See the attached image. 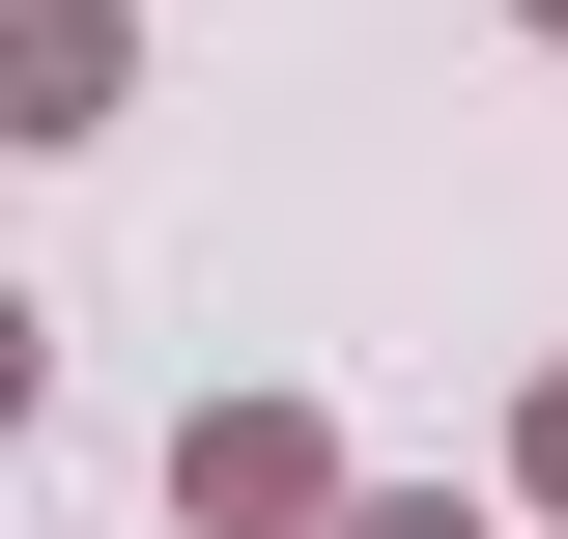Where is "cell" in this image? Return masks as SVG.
<instances>
[{"label": "cell", "mask_w": 568, "mask_h": 539, "mask_svg": "<svg viewBox=\"0 0 568 539\" xmlns=\"http://www.w3.org/2000/svg\"><path fill=\"white\" fill-rule=\"evenodd\" d=\"M369 539H455V511H369Z\"/></svg>", "instance_id": "obj_1"}, {"label": "cell", "mask_w": 568, "mask_h": 539, "mask_svg": "<svg viewBox=\"0 0 568 539\" xmlns=\"http://www.w3.org/2000/svg\"><path fill=\"white\" fill-rule=\"evenodd\" d=\"M540 482H568V426H540Z\"/></svg>", "instance_id": "obj_2"}]
</instances>
